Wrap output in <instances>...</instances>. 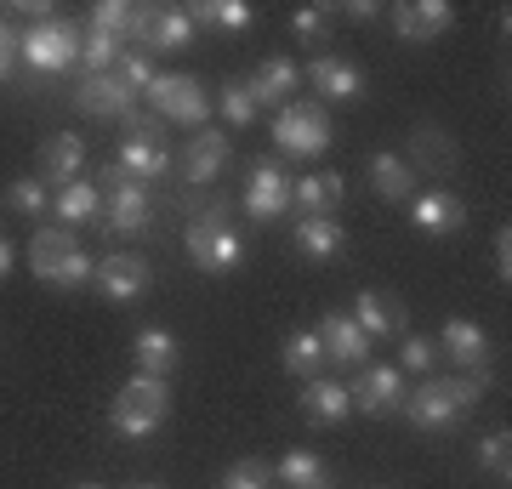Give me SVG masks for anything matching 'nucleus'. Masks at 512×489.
<instances>
[{"mask_svg": "<svg viewBox=\"0 0 512 489\" xmlns=\"http://www.w3.org/2000/svg\"><path fill=\"white\" fill-rule=\"evenodd\" d=\"M484 387H490V370H478V376H433L404 399V416H410V427H421V433H444V427H456V421L473 410Z\"/></svg>", "mask_w": 512, "mask_h": 489, "instance_id": "nucleus-1", "label": "nucleus"}, {"mask_svg": "<svg viewBox=\"0 0 512 489\" xmlns=\"http://www.w3.org/2000/svg\"><path fill=\"white\" fill-rule=\"evenodd\" d=\"M29 268H35L40 285L80 290V285H92L97 262L80 251V239H74L69 228H40V234L29 239Z\"/></svg>", "mask_w": 512, "mask_h": 489, "instance_id": "nucleus-2", "label": "nucleus"}, {"mask_svg": "<svg viewBox=\"0 0 512 489\" xmlns=\"http://www.w3.org/2000/svg\"><path fill=\"white\" fill-rule=\"evenodd\" d=\"M165 416H171V387L154 376H131L120 393H114L109 404V427L120 438H148V433H160Z\"/></svg>", "mask_w": 512, "mask_h": 489, "instance_id": "nucleus-3", "label": "nucleus"}, {"mask_svg": "<svg viewBox=\"0 0 512 489\" xmlns=\"http://www.w3.org/2000/svg\"><path fill=\"white\" fill-rule=\"evenodd\" d=\"M18 52H23V63H29L35 74H63V69L80 63V29L63 23V18L35 23V29H23L18 35Z\"/></svg>", "mask_w": 512, "mask_h": 489, "instance_id": "nucleus-4", "label": "nucleus"}, {"mask_svg": "<svg viewBox=\"0 0 512 489\" xmlns=\"http://www.w3.org/2000/svg\"><path fill=\"white\" fill-rule=\"evenodd\" d=\"M274 143L279 154H291V160H313V154H325L330 148V120L319 103H285L274 114Z\"/></svg>", "mask_w": 512, "mask_h": 489, "instance_id": "nucleus-5", "label": "nucleus"}, {"mask_svg": "<svg viewBox=\"0 0 512 489\" xmlns=\"http://www.w3.org/2000/svg\"><path fill=\"white\" fill-rule=\"evenodd\" d=\"M188 256H194L205 273H234L239 256H245V239L228 228L222 211H205V217L188 228Z\"/></svg>", "mask_w": 512, "mask_h": 489, "instance_id": "nucleus-6", "label": "nucleus"}, {"mask_svg": "<svg viewBox=\"0 0 512 489\" xmlns=\"http://www.w3.org/2000/svg\"><path fill=\"white\" fill-rule=\"evenodd\" d=\"M148 103H154V114L177 120V126H205V114H211V103H205L200 80H188V74H154V86H148Z\"/></svg>", "mask_w": 512, "mask_h": 489, "instance_id": "nucleus-7", "label": "nucleus"}, {"mask_svg": "<svg viewBox=\"0 0 512 489\" xmlns=\"http://www.w3.org/2000/svg\"><path fill=\"white\" fill-rule=\"evenodd\" d=\"M353 410H365V416H393V410H404V370H393V364H365L359 370V381L348 387Z\"/></svg>", "mask_w": 512, "mask_h": 489, "instance_id": "nucleus-8", "label": "nucleus"}, {"mask_svg": "<svg viewBox=\"0 0 512 489\" xmlns=\"http://www.w3.org/2000/svg\"><path fill=\"white\" fill-rule=\"evenodd\" d=\"M291 211V182L274 160H256L251 165V182H245V217L251 222H274Z\"/></svg>", "mask_w": 512, "mask_h": 489, "instance_id": "nucleus-9", "label": "nucleus"}, {"mask_svg": "<svg viewBox=\"0 0 512 489\" xmlns=\"http://www.w3.org/2000/svg\"><path fill=\"white\" fill-rule=\"evenodd\" d=\"M103 211H109V217H103L109 234H143L148 228V194L120 171V165L109 171V200H103Z\"/></svg>", "mask_w": 512, "mask_h": 489, "instance_id": "nucleus-10", "label": "nucleus"}, {"mask_svg": "<svg viewBox=\"0 0 512 489\" xmlns=\"http://www.w3.org/2000/svg\"><path fill=\"white\" fill-rule=\"evenodd\" d=\"M86 171V143L74 131H57L40 143V182H57V188H74Z\"/></svg>", "mask_w": 512, "mask_h": 489, "instance_id": "nucleus-11", "label": "nucleus"}, {"mask_svg": "<svg viewBox=\"0 0 512 489\" xmlns=\"http://www.w3.org/2000/svg\"><path fill=\"white\" fill-rule=\"evenodd\" d=\"M97 290L109 296V302H137L148 290V262H137V256H126V251H114V256H103L97 262Z\"/></svg>", "mask_w": 512, "mask_h": 489, "instance_id": "nucleus-12", "label": "nucleus"}, {"mask_svg": "<svg viewBox=\"0 0 512 489\" xmlns=\"http://www.w3.org/2000/svg\"><path fill=\"white\" fill-rule=\"evenodd\" d=\"M131 97H137V91H131L120 74H86L80 91H74V103H80L86 114H103V120H126Z\"/></svg>", "mask_w": 512, "mask_h": 489, "instance_id": "nucleus-13", "label": "nucleus"}, {"mask_svg": "<svg viewBox=\"0 0 512 489\" xmlns=\"http://www.w3.org/2000/svg\"><path fill=\"white\" fill-rule=\"evenodd\" d=\"M433 347H444V353L456 359V370H467V376L490 370V336H484L473 319H450V325H444V336Z\"/></svg>", "mask_w": 512, "mask_h": 489, "instance_id": "nucleus-14", "label": "nucleus"}, {"mask_svg": "<svg viewBox=\"0 0 512 489\" xmlns=\"http://www.w3.org/2000/svg\"><path fill=\"white\" fill-rule=\"evenodd\" d=\"M131 359H137V376L165 381L171 370H177V364H183V347H177V336H171V330L148 325V330H137V342H131Z\"/></svg>", "mask_w": 512, "mask_h": 489, "instance_id": "nucleus-15", "label": "nucleus"}, {"mask_svg": "<svg viewBox=\"0 0 512 489\" xmlns=\"http://www.w3.org/2000/svg\"><path fill=\"white\" fill-rule=\"evenodd\" d=\"M393 29H399V40L421 46V40L450 29V6L444 0H404V6H393Z\"/></svg>", "mask_w": 512, "mask_h": 489, "instance_id": "nucleus-16", "label": "nucleus"}, {"mask_svg": "<svg viewBox=\"0 0 512 489\" xmlns=\"http://www.w3.org/2000/svg\"><path fill=\"white\" fill-rule=\"evenodd\" d=\"M308 80H313V91H319V97H330V103H353V97L365 91V74L353 69L348 57H330V52L308 63Z\"/></svg>", "mask_w": 512, "mask_h": 489, "instance_id": "nucleus-17", "label": "nucleus"}, {"mask_svg": "<svg viewBox=\"0 0 512 489\" xmlns=\"http://www.w3.org/2000/svg\"><path fill=\"white\" fill-rule=\"evenodd\" d=\"M148 23H154V6H131V0H103V6H92V35H109V40L143 35L148 40Z\"/></svg>", "mask_w": 512, "mask_h": 489, "instance_id": "nucleus-18", "label": "nucleus"}, {"mask_svg": "<svg viewBox=\"0 0 512 489\" xmlns=\"http://www.w3.org/2000/svg\"><path fill=\"white\" fill-rule=\"evenodd\" d=\"M410 222H416L421 234H456L461 222H467V205H461L456 194L433 188V194H416V200H410Z\"/></svg>", "mask_w": 512, "mask_h": 489, "instance_id": "nucleus-19", "label": "nucleus"}, {"mask_svg": "<svg viewBox=\"0 0 512 489\" xmlns=\"http://www.w3.org/2000/svg\"><path fill=\"white\" fill-rule=\"evenodd\" d=\"M319 342H325V359H336V364H365V353H370V336L353 325L348 313H325L319 319Z\"/></svg>", "mask_w": 512, "mask_h": 489, "instance_id": "nucleus-20", "label": "nucleus"}, {"mask_svg": "<svg viewBox=\"0 0 512 489\" xmlns=\"http://www.w3.org/2000/svg\"><path fill=\"white\" fill-rule=\"evenodd\" d=\"M183 171L194 182H211L217 171H228V131H211V126L194 131L183 148Z\"/></svg>", "mask_w": 512, "mask_h": 489, "instance_id": "nucleus-21", "label": "nucleus"}, {"mask_svg": "<svg viewBox=\"0 0 512 489\" xmlns=\"http://www.w3.org/2000/svg\"><path fill=\"white\" fill-rule=\"evenodd\" d=\"M296 86V63L291 57H268V63H256V74L245 80V91H251V103L256 109H285V97H291Z\"/></svg>", "mask_w": 512, "mask_h": 489, "instance_id": "nucleus-22", "label": "nucleus"}, {"mask_svg": "<svg viewBox=\"0 0 512 489\" xmlns=\"http://www.w3.org/2000/svg\"><path fill=\"white\" fill-rule=\"evenodd\" d=\"M342 245H348V234H342L336 217H296V251L308 262H336Z\"/></svg>", "mask_w": 512, "mask_h": 489, "instance_id": "nucleus-23", "label": "nucleus"}, {"mask_svg": "<svg viewBox=\"0 0 512 489\" xmlns=\"http://www.w3.org/2000/svg\"><path fill=\"white\" fill-rule=\"evenodd\" d=\"M291 205L302 217H330L342 205V177L336 171H308L302 182H291Z\"/></svg>", "mask_w": 512, "mask_h": 489, "instance_id": "nucleus-24", "label": "nucleus"}, {"mask_svg": "<svg viewBox=\"0 0 512 489\" xmlns=\"http://www.w3.org/2000/svg\"><path fill=\"white\" fill-rule=\"evenodd\" d=\"M348 410H353V399H348V387H342V381L313 376L308 387H302V416H308V421L336 427V421H348Z\"/></svg>", "mask_w": 512, "mask_h": 489, "instance_id": "nucleus-25", "label": "nucleus"}, {"mask_svg": "<svg viewBox=\"0 0 512 489\" xmlns=\"http://www.w3.org/2000/svg\"><path fill=\"white\" fill-rule=\"evenodd\" d=\"M353 308H359V313H353V325L365 330L370 342H376V336H399V330H404V313H399V302H393L387 290H365Z\"/></svg>", "mask_w": 512, "mask_h": 489, "instance_id": "nucleus-26", "label": "nucleus"}, {"mask_svg": "<svg viewBox=\"0 0 512 489\" xmlns=\"http://www.w3.org/2000/svg\"><path fill=\"white\" fill-rule=\"evenodd\" d=\"M410 171H456V143L444 137L439 126H416V137H410Z\"/></svg>", "mask_w": 512, "mask_h": 489, "instance_id": "nucleus-27", "label": "nucleus"}, {"mask_svg": "<svg viewBox=\"0 0 512 489\" xmlns=\"http://www.w3.org/2000/svg\"><path fill=\"white\" fill-rule=\"evenodd\" d=\"M370 182H376V194L393 205H410V182H416V171L404 165V154H393V148H382L376 160H370Z\"/></svg>", "mask_w": 512, "mask_h": 489, "instance_id": "nucleus-28", "label": "nucleus"}, {"mask_svg": "<svg viewBox=\"0 0 512 489\" xmlns=\"http://www.w3.org/2000/svg\"><path fill=\"white\" fill-rule=\"evenodd\" d=\"M188 40H194V18H188V6H154L148 46H154V52H183Z\"/></svg>", "mask_w": 512, "mask_h": 489, "instance_id": "nucleus-29", "label": "nucleus"}, {"mask_svg": "<svg viewBox=\"0 0 512 489\" xmlns=\"http://www.w3.org/2000/svg\"><path fill=\"white\" fill-rule=\"evenodd\" d=\"M120 171H126L131 182L137 177H160V171H171V154H165L160 137H126V148H120Z\"/></svg>", "mask_w": 512, "mask_h": 489, "instance_id": "nucleus-30", "label": "nucleus"}, {"mask_svg": "<svg viewBox=\"0 0 512 489\" xmlns=\"http://www.w3.org/2000/svg\"><path fill=\"white\" fill-rule=\"evenodd\" d=\"M57 217L69 222V228H103V194H97L92 182H74V188H63L57 194Z\"/></svg>", "mask_w": 512, "mask_h": 489, "instance_id": "nucleus-31", "label": "nucleus"}, {"mask_svg": "<svg viewBox=\"0 0 512 489\" xmlns=\"http://www.w3.org/2000/svg\"><path fill=\"white\" fill-rule=\"evenodd\" d=\"M319 364H325V342H319V330H291L285 336V370L291 376H319Z\"/></svg>", "mask_w": 512, "mask_h": 489, "instance_id": "nucleus-32", "label": "nucleus"}, {"mask_svg": "<svg viewBox=\"0 0 512 489\" xmlns=\"http://www.w3.org/2000/svg\"><path fill=\"white\" fill-rule=\"evenodd\" d=\"M188 18H194V29H200V23H217V29H251V6H245V0H194V6H188Z\"/></svg>", "mask_w": 512, "mask_h": 489, "instance_id": "nucleus-33", "label": "nucleus"}, {"mask_svg": "<svg viewBox=\"0 0 512 489\" xmlns=\"http://www.w3.org/2000/svg\"><path fill=\"white\" fill-rule=\"evenodd\" d=\"M274 478H279L285 489H319V484H325V461H319L313 450H291L285 461H279Z\"/></svg>", "mask_w": 512, "mask_h": 489, "instance_id": "nucleus-34", "label": "nucleus"}, {"mask_svg": "<svg viewBox=\"0 0 512 489\" xmlns=\"http://www.w3.org/2000/svg\"><path fill=\"white\" fill-rule=\"evenodd\" d=\"M478 467L490 472V478H501V484H507V478H512V438H507V433L478 438Z\"/></svg>", "mask_w": 512, "mask_h": 489, "instance_id": "nucleus-35", "label": "nucleus"}, {"mask_svg": "<svg viewBox=\"0 0 512 489\" xmlns=\"http://www.w3.org/2000/svg\"><path fill=\"white\" fill-rule=\"evenodd\" d=\"M80 63H86V74H109L114 63H120V40H109V35H80Z\"/></svg>", "mask_w": 512, "mask_h": 489, "instance_id": "nucleus-36", "label": "nucleus"}, {"mask_svg": "<svg viewBox=\"0 0 512 489\" xmlns=\"http://www.w3.org/2000/svg\"><path fill=\"white\" fill-rule=\"evenodd\" d=\"M6 200H12V211H23V217H46V182L18 177L12 188H6Z\"/></svg>", "mask_w": 512, "mask_h": 489, "instance_id": "nucleus-37", "label": "nucleus"}, {"mask_svg": "<svg viewBox=\"0 0 512 489\" xmlns=\"http://www.w3.org/2000/svg\"><path fill=\"white\" fill-rule=\"evenodd\" d=\"M222 489H274V467L268 461H234Z\"/></svg>", "mask_w": 512, "mask_h": 489, "instance_id": "nucleus-38", "label": "nucleus"}, {"mask_svg": "<svg viewBox=\"0 0 512 489\" xmlns=\"http://www.w3.org/2000/svg\"><path fill=\"white\" fill-rule=\"evenodd\" d=\"M222 120L228 126H251L256 120V103H251V91H245V80H228L222 86Z\"/></svg>", "mask_w": 512, "mask_h": 489, "instance_id": "nucleus-39", "label": "nucleus"}, {"mask_svg": "<svg viewBox=\"0 0 512 489\" xmlns=\"http://www.w3.org/2000/svg\"><path fill=\"white\" fill-rule=\"evenodd\" d=\"M114 74H120V80H126L131 91H148V86H154V57H148L143 46H137V52H120Z\"/></svg>", "mask_w": 512, "mask_h": 489, "instance_id": "nucleus-40", "label": "nucleus"}, {"mask_svg": "<svg viewBox=\"0 0 512 489\" xmlns=\"http://www.w3.org/2000/svg\"><path fill=\"white\" fill-rule=\"evenodd\" d=\"M399 359H404V370H433V359H439V347L427 342V336H410Z\"/></svg>", "mask_w": 512, "mask_h": 489, "instance_id": "nucleus-41", "label": "nucleus"}, {"mask_svg": "<svg viewBox=\"0 0 512 489\" xmlns=\"http://www.w3.org/2000/svg\"><path fill=\"white\" fill-rule=\"evenodd\" d=\"M291 23H296V40H325V12L319 6H296Z\"/></svg>", "mask_w": 512, "mask_h": 489, "instance_id": "nucleus-42", "label": "nucleus"}, {"mask_svg": "<svg viewBox=\"0 0 512 489\" xmlns=\"http://www.w3.org/2000/svg\"><path fill=\"white\" fill-rule=\"evenodd\" d=\"M495 279H501V285L512 279V234H507V222L495 228Z\"/></svg>", "mask_w": 512, "mask_h": 489, "instance_id": "nucleus-43", "label": "nucleus"}, {"mask_svg": "<svg viewBox=\"0 0 512 489\" xmlns=\"http://www.w3.org/2000/svg\"><path fill=\"white\" fill-rule=\"evenodd\" d=\"M12 57H18V29L0 23V80H6V69H12Z\"/></svg>", "mask_w": 512, "mask_h": 489, "instance_id": "nucleus-44", "label": "nucleus"}, {"mask_svg": "<svg viewBox=\"0 0 512 489\" xmlns=\"http://www.w3.org/2000/svg\"><path fill=\"white\" fill-rule=\"evenodd\" d=\"M6 273H12V245L0 239V279H6Z\"/></svg>", "mask_w": 512, "mask_h": 489, "instance_id": "nucleus-45", "label": "nucleus"}, {"mask_svg": "<svg viewBox=\"0 0 512 489\" xmlns=\"http://www.w3.org/2000/svg\"><path fill=\"white\" fill-rule=\"evenodd\" d=\"M137 489H160V484H137Z\"/></svg>", "mask_w": 512, "mask_h": 489, "instance_id": "nucleus-46", "label": "nucleus"}, {"mask_svg": "<svg viewBox=\"0 0 512 489\" xmlns=\"http://www.w3.org/2000/svg\"><path fill=\"white\" fill-rule=\"evenodd\" d=\"M74 489H97V484H74Z\"/></svg>", "mask_w": 512, "mask_h": 489, "instance_id": "nucleus-47", "label": "nucleus"}, {"mask_svg": "<svg viewBox=\"0 0 512 489\" xmlns=\"http://www.w3.org/2000/svg\"><path fill=\"white\" fill-rule=\"evenodd\" d=\"M319 489H325V484H319Z\"/></svg>", "mask_w": 512, "mask_h": 489, "instance_id": "nucleus-48", "label": "nucleus"}]
</instances>
